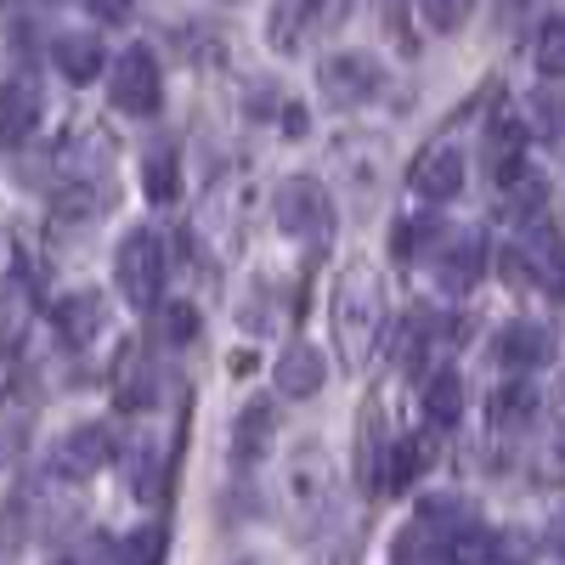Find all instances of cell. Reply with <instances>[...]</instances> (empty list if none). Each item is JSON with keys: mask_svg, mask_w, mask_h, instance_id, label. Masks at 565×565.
<instances>
[{"mask_svg": "<svg viewBox=\"0 0 565 565\" xmlns=\"http://www.w3.org/2000/svg\"><path fill=\"white\" fill-rule=\"evenodd\" d=\"M385 334V282L367 266H351L334 282V345L345 367H362Z\"/></svg>", "mask_w": 565, "mask_h": 565, "instance_id": "1", "label": "cell"}, {"mask_svg": "<svg viewBox=\"0 0 565 565\" xmlns=\"http://www.w3.org/2000/svg\"><path fill=\"white\" fill-rule=\"evenodd\" d=\"M277 492H282V514L295 521V532H317L340 514V481L322 447H295L289 463H282Z\"/></svg>", "mask_w": 565, "mask_h": 565, "instance_id": "2", "label": "cell"}, {"mask_svg": "<svg viewBox=\"0 0 565 565\" xmlns=\"http://www.w3.org/2000/svg\"><path fill=\"white\" fill-rule=\"evenodd\" d=\"M271 215L277 226L289 232V238L311 244V249H328L334 244V199H328V186L317 175H289V181H277V193H271Z\"/></svg>", "mask_w": 565, "mask_h": 565, "instance_id": "3", "label": "cell"}, {"mask_svg": "<svg viewBox=\"0 0 565 565\" xmlns=\"http://www.w3.org/2000/svg\"><path fill=\"white\" fill-rule=\"evenodd\" d=\"M114 277H119V295L130 306H153L164 289V244L159 232H125V244L114 255Z\"/></svg>", "mask_w": 565, "mask_h": 565, "instance_id": "4", "label": "cell"}, {"mask_svg": "<svg viewBox=\"0 0 565 565\" xmlns=\"http://www.w3.org/2000/svg\"><path fill=\"white\" fill-rule=\"evenodd\" d=\"M108 90H114V108L148 119L159 114L164 103V74H159V57L148 52V45H130V52H119V63L108 68Z\"/></svg>", "mask_w": 565, "mask_h": 565, "instance_id": "5", "label": "cell"}, {"mask_svg": "<svg viewBox=\"0 0 565 565\" xmlns=\"http://www.w3.org/2000/svg\"><path fill=\"white\" fill-rule=\"evenodd\" d=\"M345 12H351V0H282V7L271 12V23H266V40L277 45V52H295L306 34L340 29Z\"/></svg>", "mask_w": 565, "mask_h": 565, "instance_id": "6", "label": "cell"}, {"mask_svg": "<svg viewBox=\"0 0 565 565\" xmlns=\"http://www.w3.org/2000/svg\"><path fill=\"white\" fill-rule=\"evenodd\" d=\"M380 85H385V68L362 52H340L317 68V90L334 108H362L367 97H380Z\"/></svg>", "mask_w": 565, "mask_h": 565, "instance_id": "7", "label": "cell"}, {"mask_svg": "<svg viewBox=\"0 0 565 565\" xmlns=\"http://www.w3.org/2000/svg\"><path fill=\"white\" fill-rule=\"evenodd\" d=\"M159 385H164V373H159L153 351L148 345H125L119 362H114V402L125 413H141V407H153Z\"/></svg>", "mask_w": 565, "mask_h": 565, "instance_id": "8", "label": "cell"}, {"mask_svg": "<svg viewBox=\"0 0 565 565\" xmlns=\"http://www.w3.org/2000/svg\"><path fill=\"white\" fill-rule=\"evenodd\" d=\"M413 193L418 199H452L458 186H463V153L452 148V141H430V148H424L418 159H413Z\"/></svg>", "mask_w": 565, "mask_h": 565, "instance_id": "9", "label": "cell"}, {"mask_svg": "<svg viewBox=\"0 0 565 565\" xmlns=\"http://www.w3.org/2000/svg\"><path fill=\"white\" fill-rule=\"evenodd\" d=\"M481 159H487V175L503 186L526 170V125L514 119V114H498L481 136Z\"/></svg>", "mask_w": 565, "mask_h": 565, "instance_id": "10", "label": "cell"}, {"mask_svg": "<svg viewBox=\"0 0 565 565\" xmlns=\"http://www.w3.org/2000/svg\"><path fill=\"white\" fill-rule=\"evenodd\" d=\"M40 125V85L29 74H12L0 85V148H23Z\"/></svg>", "mask_w": 565, "mask_h": 565, "instance_id": "11", "label": "cell"}, {"mask_svg": "<svg viewBox=\"0 0 565 565\" xmlns=\"http://www.w3.org/2000/svg\"><path fill=\"white\" fill-rule=\"evenodd\" d=\"M481 266H487L481 232H452V238H441V255H436V282H441L447 295H469V289H476Z\"/></svg>", "mask_w": 565, "mask_h": 565, "instance_id": "12", "label": "cell"}, {"mask_svg": "<svg viewBox=\"0 0 565 565\" xmlns=\"http://www.w3.org/2000/svg\"><path fill=\"white\" fill-rule=\"evenodd\" d=\"M108 458H114V430H108V424H74V430L63 436V447H57V469L68 481L97 476Z\"/></svg>", "mask_w": 565, "mask_h": 565, "instance_id": "13", "label": "cell"}, {"mask_svg": "<svg viewBox=\"0 0 565 565\" xmlns=\"http://www.w3.org/2000/svg\"><path fill=\"white\" fill-rule=\"evenodd\" d=\"M509 271H521V277H532V282H554L559 289V277H565V249H559V238L548 226H532L521 244L509 249Z\"/></svg>", "mask_w": 565, "mask_h": 565, "instance_id": "14", "label": "cell"}, {"mask_svg": "<svg viewBox=\"0 0 565 565\" xmlns=\"http://www.w3.org/2000/svg\"><path fill=\"white\" fill-rule=\"evenodd\" d=\"M554 351H559L554 328H548V322H532V317L509 322L503 334H498V356H503L509 367H543V362H554Z\"/></svg>", "mask_w": 565, "mask_h": 565, "instance_id": "15", "label": "cell"}, {"mask_svg": "<svg viewBox=\"0 0 565 565\" xmlns=\"http://www.w3.org/2000/svg\"><path fill=\"white\" fill-rule=\"evenodd\" d=\"M52 317H57V334H63L68 345H90V334H103V322H108L97 289H74V295H63Z\"/></svg>", "mask_w": 565, "mask_h": 565, "instance_id": "16", "label": "cell"}, {"mask_svg": "<svg viewBox=\"0 0 565 565\" xmlns=\"http://www.w3.org/2000/svg\"><path fill=\"white\" fill-rule=\"evenodd\" d=\"M277 391L289 396V402H306V396H317L322 391V380H328V367H322V356L311 351V345H289L277 356Z\"/></svg>", "mask_w": 565, "mask_h": 565, "instance_id": "17", "label": "cell"}, {"mask_svg": "<svg viewBox=\"0 0 565 565\" xmlns=\"http://www.w3.org/2000/svg\"><path fill=\"white\" fill-rule=\"evenodd\" d=\"M532 424H537V391L526 380H509V385L492 391V430L521 436V430H532Z\"/></svg>", "mask_w": 565, "mask_h": 565, "instance_id": "18", "label": "cell"}, {"mask_svg": "<svg viewBox=\"0 0 565 565\" xmlns=\"http://www.w3.org/2000/svg\"><path fill=\"white\" fill-rule=\"evenodd\" d=\"M340 170L362 199H373L380 181H385V141H373V136L367 141H340Z\"/></svg>", "mask_w": 565, "mask_h": 565, "instance_id": "19", "label": "cell"}, {"mask_svg": "<svg viewBox=\"0 0 565 565\" xmlns=\"http://www.w3.org/2000/svg\"><path fill=\"white\" fill-rule=\"evenodd\" d=\"M271 424H277L271 402H266V396H260V402H249V407L238 413V430H232V458H238V463L266 458V447H271Z\"/></svg>", "mask_w": 565, "mask_h": 565, "instance_id": "20", "label": "cell"}, {"mask_svg": "<svg viewBox=\"0 0 565 565\" xmlns=\"http://www.w3.org/2000/svg\"><path fill=\"white\" fill-rule=\"evenodd\" d=\"M52 63L74 79V85H90L103 74V40L97 34H63L57 45H52Z\"/></svg>", "mask_w": 565, "mask_h": 565, "instance_id": "21", "label": "cell"}, {"mask_svg": "<svg viewBox=\"0 0 565 565\" xmlns=\"http://www.w3.org/2000/svg\"><path fill=\"white\" fill-rule=\"evenodd\" d=\"M458 413H463V380H458L452 367L430 373V385H424V418L441 424V430H452Z\"/></svg>", "mask_w": 565, "mask_h": 565, "instance_id": "22", "label": "cell"}, {"mask_svg": "<svg viewBox=\"0 0 565 565\" xmlns=\"http://www.w3.org/2000/svg\"><path fill=\"white\" fill-rule=\"evenodd\" d=\"M418 521L436 526L441 537H452V532H463V526H476V503L458 498V492H436V498L418 503Z\"/></svg>", "mask_w": 565, "mask_h": 565, "instance_id": "23", "label": "cell"}, {"mask_svg": "<svg viewBox=\"0 0 565 565\" xmlns=\"http://www.w3.org/2000/svg\"><path fill=\"white\" fill-rule=\"evenodd\" d=\"M521 108H526L521 125H526L532 136H559V130H565V90H559V85H537Z\"/></svg>", "mask_w": 565, "mask_h": 565, "instance_id": "24", "label": "cell"}, {"mask_svg": "<svg viewBox=\"0 0 565 565\" xmlns=\"http://www.w3.org/2000/svg\"><path fill=\"white\" fill-rule=\"evenodd\" d=\"M141 181H148L153 204H175V193H181V159L170 148H153L148 164H141Z\"/></svg>", "mask_w": 565, "mask_h": 565, "instance_id": "25", "label": "cell"}, {"mask_svg": "<svg viewBox=\"0 0 565 565\" xmlns=\"http://www.w3.org/2000/svg\"><path fill=\"white\" fill-rule=\"evenodd\" d=\"M424 463H430V441L413 436V441H396V452H391V463H385V476H391L396 492H407V487L424 476Z\"/></svg>", "mask_w": 565, "mask_h": 565, "instance_id": "26", "label": "cell"}, {"mask_svg": "<svg viewBox=\"0 0 565 565\" xmlns=\"http://www.w3.org/2000/svg\"><path fill=\"white\" fill-rule=\"evenodd\" d=\"M537 68L548 79H565V18H543V29H537Z\"/></svg>", "mask_w": 565, "mask_h": 565, "instance_id": "27", "label": "cell"}, {"mask_svg": "<svg viewBox=\"0 0 565 565\" xmlns=\"http://www.w3.org/2000/svg\"><path fill=\"white\" fill-rule=\"evenodd\" d=\"M159 340H170V345H193V340H199V311L186 306V300H170V306L159 311Z\"/></svg>", "mask_w": 565, "mask_h": 565, "instance_id": "28", "label": "cell"}, {"mask_svg": "<svg viewBox=\"0 0 565 565\" xmlns=\"http://www.w3.org/2000/svg\"><path fill=\"white\" fill-rule=\"evenodd\" d=\"M396 554H402V559H447V537H441L436 526H424V521H418L413 532L396 537Z\"/></svg>", "mask_w": 565, "mask_h": 565, "instance_id": "29", "label": "cell"}, {"mask_svg": "<svg viewBox=\"0 0 565 565\" xmlns=\"http://www.w3.org/2000/svg\"><path fill=\"white\" fill-rule=\"evenodd\" d=\"M418 12H424V23H430L436 34H452L469 12H476V0H418Z\"/></svg>", "mask_w": 565, "mask_h": 565, "instance_id": "30", "label": "cell"}, {"mask_svg": "<svg viewBox=\"0 0 565 565\" xmlns=\"http://www.w3.org/2000/svg\"><path fill=\"white\" fill-rule=\"evenodd\" d=\"M159 458L153 452H141V458H130V492L136 498H159Z\"/></svg>", "mask_w": 565, "mask_h": 565, "instance_id": "31", "label": "cell"}, {"mask_svg": "<svg viewBox=\"0 0 565 565\" xmlns=\"http://www.w3.org/2000/svg\"><path fill=\"white\" fill-rule=\"evenodd\" d=\"M424 232H430V221H402V226H396V238H391V249H396V260H407V255H418V244H424Z\"/></svg>", "mask_w": 565, "mask_h": 565, "instance_id": "32", "label": "cell"}, {"mask_svg": "<svg viewBox=\"0 0 565 565\" xmlns=\"http://www.w3.org/2000/svg\"><path fill=\"white\" fill-rule=\"evenodd\" d=\"M125 554H136V559H153V554H159V532H148V537H130V543H125Z\"/></svg>", "mask_w": 565, "mask_h": 565, "instance_id": "33", "label": "cell"}, {"mask_svg": "<svg viewBox=\"0 0 565 565\" xmlns=\"http://www.w3.org/2000/svg\"><path fill=\"white\" fill-rule=\"evenodd\" d=\"M548 548H554V554H565V514H559V521L548 526Z\"/></svg>", "mask_w": 565, "mask_h": 565, "instance_id": "34", "label": "cell"}, {"mask_svg": "<svg viewBox=\"0 0 565 565\" xmlns=\"http://www.w3.org/2000/svg\"><path fill=\"white\" fill-rule=\"evenodd\" d=\"M503 7H509V12H521V7H526V0H503Z\"/></svg>", "mask_w": 565, "mask_h": 565, "instance_id": "35", "label": "cell"}, {"mask_svg": "<svg viewBox=\"0 0 565 565\" xmlns=\"http://www.w3.org/2000/svg\"><path fill=\"white\" fill-rule=\"evenodd\" d=\"M103 7H108V12H119V0H103Z\"/></svg>", "mask_w": 565, "mask_h": 565, "instance_id": "36", "label": "cell"}, {"mask_svg": "<svg viewBox=\"0 0 565 565\" xmlns=\"http://www.w3.org/2000/svg\"><path fill=\"white\" fill-rule=\"evenodd\" d=\"M554 141H559V153H565V130H559V136H554Z\"/></svg>", "mask_w": 565, "mask_h": 565, "instance_id": "37", "label": "cell"}, {"mask_svg": "<svg viewBox=\"0 0 565 565\" xmlns=\"http://www.w3.org/2000/svg\"><path fill=\"white\" fill-rule=\"evenodd\" d=\"M0 7H23V0H0Z\"/></svg>", "mask_w": 565, "mask_h": 565, "instance_id": "38", "label": "cell"}, {"mask_svg": "<svg viewBox=\"0 0 565 565\" xmlns=\"http://www.w3.org/2000/svg\"><path fill=\"white\" fill-rule=\"evenodd\" d=\"M226 7H244V0H226Z\"/></svg>", "mask_w": 565, "mask_h": 565, "instance_id": "39", "label": "cell"}]
</instances>
